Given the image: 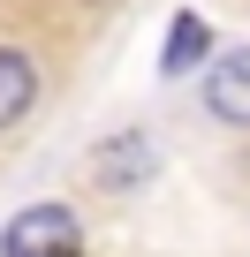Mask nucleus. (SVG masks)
Returning <instances> with one entry per match:
<instances>
[{
    "instance_id": "1",
    "label": "nucleus",
    "mask_w": 250,
    "mask_h": 257,
    "mask_svg": "<svg viewBox=\"0 0 250 257\" xmlns=\"http://www.w3.org/2000/svg\"><path fill=\"white\" fill-rule=\"evenodd\" d=\"M0 257H84V219L68 204H23L0 227Z\"/></svg>"
},
{
    "instance_id": "2",
    "label": "nucleus",
    "mask_w": 250,
    "mask_h": 257,
    "mask_svg": "<svg viewBox=\"0 0 250 257\" xmlns=\"http://www.w3.org/2000/svg\"><path fill=\"white\" fill-rule=\"evenodd\" d=\"M205 113L220 128H250V46H227L205 68Z\"/></svg>"
},
{
    "instance_id": "3",
    "label": "nucleus",
    "mask_w": 250,
    "mask_h": 257,
    "mask_svg": "<svg viewBox=\"0 0 250 257\" xmlns=\"http://www.w3.org/2000/svg\"><path fill=\"white\" fill-rule=\"evenodd\" d=\"M152 174V137H144V128H121V137H106V144H91V182L99 189H137Z\"/></svg>"
},
{
    "instance_id": "4",
    "label": "nucleus",
    "mask_w": 250,
    "mask_h": 257,
    "mask_svg": "<svg viewBox=\"0 0 250 257\" xmlns=\"http://www.w3.org/2000/svg\"><path fill=\"white\" fill-rule=\"evenodd\" d=\"M31 106H38V61L23 46H0V137H8Z\"/></svg>"
},
{
    "instance_id": "5",
    "label": "nucleus",
    "mask_w": 250,
    "mask_h": 257,
    "mask_svg": "<svg viewBox=\"0 0 250 257\" xmlns=\"http://www.w3.org/2000/svg\"><path fill=\"white\" fill-rule=\"evenodd\" d=\"M205 53H212V31H205V16H197V8H182V16L167 23V53H159V76H190Z\"/></svg>"
}]
</instances>
